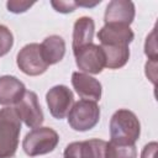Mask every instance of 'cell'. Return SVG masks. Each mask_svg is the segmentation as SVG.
I'll use <instances>...</instances> for the list:
<instances>
[{
	"instance_id": "obj_1",
	"label": "cell",
	"mask_w": 158,
	"mask_h": 158,
	"mask_svg": "<svg viewBox=\"0 0 158 158\" xmlns=\"http://www.w3.org/2000/svg\"><path fill=\"white\" fill-rule=\"evenodd\" d=\"M21 120L15 107L0 109V158H12L19 147Z\"/></svg>"
},
{
	"instance_id": "obj_2",
	"label": "cell",
	"mask_w": 158,
	"mask_h": 158,
	"mask_svg": "<svg viewBox=\"0 0 158 158\" xmlns=\"http://www.w3.org/2000/svg\"><path fill=\"white\" fill-rule=\"evenodd\" d=\"M110 137L112 142L121 144H135L141 135V123L136 114L120 109L114 112L110 120Z\"/></svg>"
},
{
	"instance_id": "obj_3",
	"label": "cell",
	"mask_w": 158,
	"mask_h": 158,
	"mask_svg": "<svg viewBox=\"0 0 158 158\" xmlns=\"http://www.w3.org/2000/svg\"><path fill=\"white\" fill-rule=\"evenodd\" d=\"M58 142L59 136L53 128L40 126L25 136L22 141V148L27 156L36 157L53 152Z\"/></svg>"
},
{
	"instance_id": "obj_4",
	"label": "cell",
	"mask_w": 158,
	"mask_h": 158,
	"mask_svg": "<svg viewBox=\"0 0 158 158\" xmlns=\"http://www.w3.org/2000/svg\"><path fill=\"white\" fill-rule=\"evenodd\" d=\"M67 116L68 123L74 131H89L94 128L100 120V107L95 101L81 99L73 104Z\"/></svg>"
},
{
	"instance_id": "obj_5",
	"label": "cell",
	"mask_w": 158,
	"mask_h": 158,
	"mask_svg": "<svg viewBox=\"0 0 158 158\" xmlns=\"http://www.w3.org/2000/svg\"><path fill=\"white\" fill-rule=\"evenodd\" d=\"M77 67L81 73L99 74L105 68V56L102 48L95 43H88L73 51Z\"/></svg>"
},
{
	"instance_id": "obj_6",
	"label": "cell",
	"mask_w": 158,
	"mask_h": 158,
	"mask_svg": "<svg viewBox=\"0 0 158 158\" xmlns=\"http://www.w3.org/2000/svg\"><path fill=\"white\" fill-rule=\"evenodd\" d=\"M16 63L20 70L30 77L41 75L49 67L42 57L41 46L38 43H28L23 46L17 53Z\"/></svg>"
},
{
	"instance_id": "obj_7",
	"label": "cell",
	"mask_w": 158,
	"mask_h": 158,
	"mask_svg": "<svg viewBox=\"0 0 158 158\" xmlns=\"http://www.w3.org/2000/svg\"><path fill=\"white\" fill-rule=\"evenodd\" d=\"M15 110L20 120L32 130L40 127L44 121L43 111L38 102V96L35 91L26 90L22 98L15 104Z\"/></svg>"
},
{
	"instance_id": "obj_8",
	"label": "cell",
	"mask_w": 158,
	"mask_h": 158,
	"mask_svg": "<svg viewBox=\"0 0 158 158\" xmlns=\"http://www.w3.org/2000/svg\"><path fill=\"white\" fill-rule=\"evenodd\" d=\"M46 102L51 115L57 120H62L69 114L74 104V95L67 85H54L47 91Z\"/></svg>"
},
{
	"instance_id": "obj_9",
	"label": "cell",
	"mask_w": 158,
	"mask_h": 158,
	"mask_svg": "<svg viewBox=\"0 0 158 158\" xmlns=\"http://www.w3.org/2000/svg\"><path fill=\"white\" fill-rule=\"evenodd\" d=\"M106 141L93 138L88 141L72 142L63 152L64 158H105Z\"/></svg>"
},
{
	"instance_id": "obj_10",
	"label": "cell",
	"mask_w": 158,
	"mask_h": 158,
	"mask_svg": "<svg viewBox=\"0 0 158 158\" xmlns=\"http://www.w3.org/2000/svg\"><path fill=\"white\" fill-rule=\"evenodd\" d=\"M98 38L101 46H128L135 38V33L127 25L106 23L98 32Z\"/></svg>"
},
{
	"instance_id": "obj_11",
	"label": "cell",
	"mask_w": 158,
	"mask_h": 158,
	"mask_svg": "<svg viewBox=\"0 0 158 158\" xmlns=\"http://www.w3.org/2000/svg\"><path fill=\"white\" fill-rule=\"evenodd\" d=\"M135 4L130 0H112L107 4L104 21L106 23H120L130 26L135 20Z\"/></svg>"
},
{
	"instance_id": "obj_12",
	"label": "cell",
	"mask_w": 158,
	"mask_h": 158,
	"mask_svg": "<svg viewBox=\"0 0 158 158\" xmlns=\"http://www.w3.org/2000/svg\"><path fill=\"white\" fill-rule=\"evenodd\" d=\"M72 85L83 100H90L96 102L101 99V83L86 73L74 72L72 74Z\"/></svg>"
},
{
	"instance_id": "obj_13",
	"label": "cell",
	"mask_w": 158,
	"mask_h": 158,
	"mask_svg": "<svg viewBox=\"0 0 158 158\" xmlns=\"http://www.w3.org/2000/svg\"><path fill=\"white\" fill-rule=\"evenodd\" d=\"M25 91V84L16 77H0V105H15L22 98Z\"/></svg>"
},
{
	"instance_id": "obj_14",
	"label": "cell",
	"mask_w": 158,
	"mask_h": 158,
	"mask_svg": "<svg viewBox=\"0 0 158 158\" xmlns=\"http://www.w3.org/2000/svg\"><path fill=\"white\" fill-rule=\"evenodd\" d=\"M40 46L42 57L48 65L60 62L65 54V41L58 35L46 37Z\"/></svg>"
},
{
	"instance_id": "obj_15",
	"label": "cell",
	"mask_w": 158,
	"mask_h": 158,
	"mask_svg": "<svg viewBox=\"0 0 158 158\" xmlns=\"http://www.w3.org/2000/svg\"><path fill=\"white\" fill-rule=\"evenodd\" d=\"M95 31V22L89 16H81L79 17L73 26V51L85 46L88 43H93Z\"/></svg>"
},
{
	"instance_id": "obj_16",
	"label": "cell",
	"mask_w": 158,
	"mask_h": 158,
	"mask_svg": "<svg viewBox=\"0 0 158 158\" xmlns=\"http://www.w3.org/2000/svg\"><path fill=\"white\" fill-rule=\"evenodd\" d=\"M105 56V67L109 69L122 68L130 59L128 46H101Z\"/></svg>"
},
{
	"instance_id": "obj_17",
	"label": "cell",
	"mask_w": 158,
	"mask_h": 158,
	"mask_svg": "<svg viewBox=\"0 0 158 158\" xmlns=\"http://www.w3.org/2000/svg\"><path fill=\"white\" fill-rule=\"evenodd\" d=\"M105 158H137L135 144H121L116 142H106Z\"/></svg>"
},
{
	"instance_id": "obj_18",
	"label": "cell",
	"mask_w": 158,
	"mask_h": 158,
	"mask_svg": "<svg viewBox=\"0 0 158 158\" xmlns=\"http://www.w3.org/2000/svg\"><path fill=\"white\" fill-rule=\"evenodd\" d=\"M14 46L12 32L5 25H0V57L10 52Z\"/></svg>"
},
{
	"instance_id": "obj_19",
	"label": "cell",
	"mask_w": 158,
	"mask_h": 158,
	"mask_svg": "<svg viewBox=\"0 0 158 158\" xmlns=\"http://www.w3.org/2000/svg\"><path fill=\"white\" fill-rule=\"evenodd\" d=\"M154 36H156V30H153L151 35L147 36L144 44V53L148 57V59L152 62H157V46H156Z\"/></svg>"
},
{
	"instance_id": "obj_20",
	"label": "cell",
	"mask_w": 158,
	"mask_h": 158,
	"mask_svg": "<svg viewBox=\"0 0 158 158\" xmlns=\"http://www.w3.org/2000/svg\"><path fill=\"white\" fill-rule=\"evenodd\" d=\"M35 2H30V1H22V0H10L6 2V7L10 12L12 14H22L25 11H27Z\"/></svg>"
},
{
	"instance_id": "obj_21",
	"label": "cell",
	"mask_w": 158,
	"mask_h": 158,
	"mask_svg": "<svg viewBox=\"0 0 158 158\" xmlns=\"http://www.w3.org/2000/svg\"><path fill=\"white\" fill-rule=\"evenodd\" d=\"M51 5L54 7L56 11H58L60 14L73 12L78 7V4L75 1H54V0H52Z\"/></svg>"
},
{
	"instance_id": "obj_22",
	"label": "cell",
	"mask_w": 158,
	"mask_h": 158,
	"mask_svg": "<svg viewBox=\"0 0 158 158\" xmlns=\"http://www.w3.org/2000/svg\"><path fill=\"white\" fill-rule=\"evenodd\" d=\"M157 142H151L148 144L144 146L142 153H141V158H154L156 151H157Z\"/></svg>"
}]
</instances>
